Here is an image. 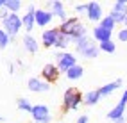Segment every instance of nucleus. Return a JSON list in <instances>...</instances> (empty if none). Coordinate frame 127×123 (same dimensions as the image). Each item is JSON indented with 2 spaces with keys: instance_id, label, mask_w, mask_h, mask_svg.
<instances>
[{
  "instance_id": "obj_1",
  "label": "nucleus",
  "mask_w": 127,
  "mask_h": 123,
  "mask_svg": "<svg viewBox=\"0 0 127 123\" xmlns=\"http://www.w3.org/2000/svg\"><path fill=\"white\" fill-rule=\"evenodd\" d=\"M73 45H75V52H77L81 57H84V59H97L98 54H100L98 43L93 41V38H90V36L75 41Z\"/></svg>"
},
{
  "instance_id": "obj_2",
  "label": "nucleus",
  "mask_w": 127,
  "mask_h": 123,
  "mask_svg": "<svg viewBox=\"0 0 127 123\" xmlns=\"http://www.w3.org/2000/svg\"><path fill=\"white\" fill-rule=\"evenodd\" d=\"M84 103V95L75 87H68L63 95V111L64 112H72L77 111L81 105Z\"/></svg>"
},
{
  "instance_id": "obj_3",
  "label": "nucleus",
  "mask_w": 127,
  "mask_h": 123,
  "mask_svg": "<svg viewBox=\"0 0 127 123\" xmlns=\"http://www.w3.org/2000/svg\"><path fill=\"white\" fill-rule=\"evenodd\" d=\"M2 29L9 34V38L14 41L16 39V36L20 34V32L23 30V21H22V16L20 14H13V13H9L7 14V18L5 20H2Z\"/></svg>"
},
{
  "instance_id": "obj_4",
  "label": "nucleus",
  "mask_w": 127,
  "mask_h": 123,
  "mask_svg": "<svg viewBox=\"0 0 127 123\" xmlns=\"http://www.w3.org/2000/svg\"><path fill=\"white\" fill-rule=\"evenodd\" d=\"M77 62V57H75L72 52H57L56 54V66L59 68L61 73H66L70 68H73Z\"/></svg>"
},
{
  "instance_id": "obj_5",
  "label": "nucleus",
  "mask_w": 127,
  "mask_h": 123,
  "mask_svg": "<svg viewBox=\"0 0 127 123\" xmlns=\"http://www.w3.org/2000/svg\"><path fill=\"white\" fill-rule=\"evenodd\" d=\"M31 118L34 120V123H50L52 121V114H50L48 105L45 103H36L31 111Z\"/></svg>"
},
{
  "instance_id": "obj_6",
  "label": "nucleus",
  "mask_w": 127,
  "mask_h": 123,
  "mask_svg": "<svg viewBox=\"0 0 127 123\" xmlns=\"http://www.w3.org/2000/svg\"><path fill=\"white\" fill-rule=\"evenodd\" d=\"M59 36H61V30L59 27H50V29H45L41 32V45L45 48H54Z\"/></svg>"
},
{
  "instance_id": "obj_7",
  "label": "nucleus",
  "mask_w": 127,
  "mask_h": 123,
  "mask_svg": "<svg viewBox=\"0 0 127 123\" xmlns=\"http://www.w3.org/2000/svg\"><path fill=\"white\" fill-rule=\"evenodd\" d=\"M45 9H48L50 13L54 14V18L64 21L66 18H68V14H66V7H64V2H61V0H48V2L45 4Z\"/></svg>"
},
{
  "instance_id": "obj_8",
  "label": "nucleus",
  "mask_w": 127,
  "mask_h": 123,
  "mask_svg": "<svg viewBox=\"0 0 127 123\" xmlns=\"http://www.w3.org/2000/svg\"><path fill=\"white\" fill-rule=\"evenodd\" d=\"M22 21H23V30L25 34H31L36 27V7L34 5H27V11L25 14H22Z\"/></svg>"
},
{
  "instance_id": "obj_9",
  "label": "nucleus",
  "mask_w": 127,
  "mask_h": 123,
  "mask_svg": "<svg viewBox=\"0 0 127 123\" xmlns=\"http://www.w3.org/2000/svg\"><path fill=\"white\" fill-rule=\"evenodd\" d=\"M59 75H61V71H59V68L56 66V64H52V62H47L45 66L41 68V71H39V77L43 79L45 82H48V84L57 82Z\"/></svg>"
},
{
  "instance_id": "obj_10",
  "label": "nucleus",
  "mask_w": 127,
  "mask_h": 123,
  "mask_svg": "<svg viewBox=\"0 0 127 123\" xmlns=\"http://www.w3.org/2000/svg\"><path fill=\"white\" fill-rule=\"evenodd\" d=\"M27 89H29L31 93L41 95V93H48V91H50V84H48V82H45L41 77H31V79L27 80Z\"/></svg>"
},
{
  "instance_id": "obj_11",
  "label": "nucleus",
  "mask_w": 127,
  "mask_h": 123,
  "mask_svg": "<svg viewBox=\"0 0 127 123\" xmlns=\"http://www.w3.org/2000/svg\"><path fill=\"white\" fill-rule=\"evenodd\" d=\"M54 21V14L50 13L48 9H36V27L39 29H50V25H52Z\"/></svg>"
},
{
  "instance_id": "obj_12",
  "label": "nucleus",
  "mask_w": 127,
  "mask_h": 123,
  "mask_svg": "<svg viewBox=\"0 0 127 123\" xmlns=\"http://www.w3.org/2000/svg\"><path fill=\"white\" fill-rule=\"evenodd\" d=\"M104 11H102V5H100L98 2H88V11H86V18L88 21H93V23H98L102 21L104 18Z\"/></svg>"
},
{
  "instance_id": "obj_13",
  "label": "nucleus",
  "mask_w": 127,
  "mask_h": 123,
  "mask_svg": "<svg viewBox=\"0 0 127 123\" xmlns=\"http://www.w3.org/2000/svg\"><path fill=\"white\" fill-rule=\"evenodd\" d=\"M22 46H23V50L27 52V54L34 55V54H38L41 43H39V41L32 36V34H25V36L22 38Z\"/></svg>"
},
{
  "instance_id": "obj_14",
  "label": "nucleus",
  "mask_w": 127,
  "mask_h": 123,
  "mask_svg": "<svg viewBox=\"0 0 127 123\" xmlns=\"http://www.w3.org/2000/svg\"><path fill=\"white\" fill-rule=\"evenodd\" d=\"M79 23H81L79 16H68V18H66L64 21H61V23H59V30H61L63 34H66V36L70 38V34L73 32V29L77 27Z\"/></svg>"
},
{
  "instance_id": "obj_15",
  "label": "nucleus",
  "mask_w": 127,
  "mask_h": 123,
  "mask_svg": "<svg viewBox=\"0 0 127 123\" xmlns=\"http://www.w3.org/2000/svg\"><path fill=\"white\" fill-rule=\"evenodd\" d=\"M122 79H116V80H111V82H107V84H104V86H100L98 87V93H100V96H109V95H113V93H116L118 89L122 87Z\"/></svg>"
},
{
  "instance_id": "obj_16",
  "label": "nucleus",
  "mask_w": 127,
  "mask_h": 123,
  "mask_svg": "<svg viewBox=\"0 0 127 123\" xmlns=\"http://www.w3.org/2000/svg\"><path fill=\"white\" fill-rule=\"evenodd\" d=\"M111 36H113V32L102 29L100 25H95L91 29V38H93V41H97L98 45L104 43V41H111Z\"/></svg>"
},
{
  "instance_id": "obj_17",
  "label": "nucleus",
  "mask_w": 127,
  "mask_h": 123,
  "mask_svg": "<svg viewBox=\"0 0 127 123\" xmlns=\"http://www.w3.org/2000/svg\"><path fill=\"white\" fill-rule=\"evenodd\" d=\"M125 109H127V105H122L120 102H118V103L115 105V107L107 112V120L113 123V121L120 120V118H125Z\"/></svg>"
},
{
  "instance_id": "obj_18",
  "label": "nucleus",
  "mask_w": 127,
  "mask_h": 123,
  "mask_svg": "<svg viewBox=\"0 0 127 123\" xmlns=\"http://www.w3.org/2000/svg\"><path fill=\"white\" fill-rule=\"evenodd\" d=\"M100 100H102V96H100L98 89H91L84 95V105H88V107H95Z\"/></svg>"
},
{
  "instance_id": "obj_19",
  "label": "nucleus",
  "mask_w": 127,
  "mask_h": 123,
  "mask_svg": "<svg viewBox=\"0 0 127 123\" xmlns=\"http://www.w3.org/2000/svg\"><path fill=\"white\" fill-rule=\"evenodd\" d=\"M66 75V79H68L70 82H75V80H81L82 79V75H84V68L81 66V64H75L73 68H70L68 71L64 73Z\"/></svg>"
},
{
  "instance_id": "obj_20",
  "label": "nucleus",
  "mask_w": 127,
  "mask_h": 123,
  "mask_svg": "<svg viewBox=\"0 0 127 123\" xmlns=\"http://www.w3.org/2000/svg\"><path fill=\"white\" fill-rule=\"evenodd\" d=\"M86 36H88V30H86V27H84L82 23H79V25L73 29V32L70 34V39H72V43H75V41H79V39L86 38Z\"/></svg>"
},
{
  "instance_id": "obj_21",
  "label": "nucleus",
  "mask_w": 127,
  "mask_h": 123,
  "mask_svg": "<svg viewBox=\"0 0 127 123\" xmlns=\"http://www.w3.org/2000/svg\"><path fill=\"white\" fill-rule=\"evenodd\" d=\"M5 9L13 14H18L23 9V2L22 0H5Z\"/></svg>"
},
{
  "instance_id": "obj_22",
  "label": "nucleus",
  "mask_w": 127,
  "mask_h": 123,
  "mask_svg": "<svg viewBox=\"0 0 127 123\" xmlns=\"http://www.w3.org/2000/svg\"><path fill=\"white\" fill-rule=\"evenodd\" d=\"M70 45H72V39L66 36V34H63V32H61V36H59V39H57V43H56L54 48H57L59 52H68L66 48H68Z\"/></svg>"
},
{
  "instance_id": "obj_23",
  "label": "nucleus",
  "mask_w": 127,
  "mask_h": 123,
  "mask_svg": "<svg viewBox=\"0 0 127 123\" xmlns=\"http://www.w3.org/2000/svg\"><path fill=\"white\" fill-rule=\"evenodd\" d=\"M32 107H34V105L31 103L29 98H23V96H22V98H18V100H16V109L22 111V112H29V114H31Z\"/></svg>"
},
{
  "instance_id": "obj_24",
  "label": "nucleus",
  "mask_w": 127,
  "mask_h": 123,
  "mask_svg": "<svg viewBox=\"0 0 127 123\" xmlns=\"http://www.w3.org/2000/svg\"><path fill=\"white\" fill-rule=\"evenodd\" d=\"M98 25L102 27V29H106V30H109V32H113V30L116 29V21H115L109 14H106L104 18H102V21L98 23Z\"/></svg>"
},
{
  "instance_id": "obj_25",
  "label": "nucleus",
  "mask_w": 127,
  "mask_h": 123,
  "mask_svg": "<svg viewBox=\"0 0 127 123\" xmlns=\"http://www.w3.org/2000/svg\"><path fill=\"white\" fill-rule=\"evenodd\" d=\"M111 11L127 16V2H125V0H116V2L113 4V7H111Z\"/></svg>"
},
{
  "instance_id": "obj_26",
  "label": "nucleus",
  "mask_w": 127,
  "mask_h": 123,
  "mask_svg": "<svg viewBox=\"0 0 127 123\" xmlns=\"http://www.w3.org/2000/svg\"><path fill=\"white\" fill-rule=\"evenodd\" d=\"M13 43V39L9 38V34L2 29V25H0V50H5L7 46H9Z\"/></svg>"
},
{
  "instance_id": "obj_27",
  "label": "nucleus",
  "mask_w": 127,
  "mask_h": 123,
  "mask_svg": "<svg viewBox=\"0 0 127 123\" xmlns=\"http://www.w3.org/2000/svg\"><path fill=\"white\" fill-rule=\"evenodd\" d=\"M100 48V52H104V54H115L116 52V43L111 39V41H104V43H100L98 45Z\"/></svg>"
},
{
  "instance_id": "obj_28",
  "label": "nucleus",
  "mask_w": 127,
  "mask_h": 123,
  "mask_svg": "<svg viewBox=\"0 0 127 123\" xmlns=\"http://www.w3.org/2000/svg\"><path fill=\"white\" fill-rule=\"evenodd\" d=\"M73 11L77 14H84L86 16V11H88V4H75L73 5Z\"/></svg>"
},
{
  "instance_id": "obj_29",
  "label": "nucleus",
  "mask_w": 127,
  "mask_h": 123,
  "mask_svg": "<svg viewBox=\"0 0 127 123\" xmlns=\"http://www.w3.org/2000/svg\"><path fill=\"white\" fill-rule=\"evenodd\" d=\"M116 38H118L120 43H127V27H124V29L118 30V32H116Z\"/></svg>"
},
{
  "instance_id": "obj_30",
  "label": "nucleus",
  "mask_w": 127,
  "mask_h": 123,
  "mask_svg": "<svg viewBox=\"0 0 127 123\" xmlns=\"http://www.w3.org/2000/svg\"><path fill=\"white\" fill-rule=\"evenodd\" d=\"M75 123H90V116L88 114H81V116L75 120Z\"/></svg>"
},
{
  "instance_id": "obj_31",
  "label": "nucleus",
  "mask_w": 127,
  "mask_h": 123,
  "mask_svg": "<svg viewBox=\"0 0 127 123\" xmlns=\"http://www.w3.org/2000/svg\"><path fill=\"white\" fill-rule=\"evenodd\" d=\"M7 14H9V11L5 9V5H4V7H0V21L5 20V18H7Z\"/></svg>"
},
{
  "instance_id": "obj_32",
  "label": "nucleus",
  "mask_w": 127,
  "mask_h": 123,
  "mask_svg": "<svg viewBox=\"0 0 127 123\" xmlns=\"http://www.w3.org/2000/svg\"><path fill=\"white\" fill-rule=\"evenodd\" d=\"M120 103H122V105H127V86H125L124 93H122V96H120Z\"/></svg>"
},
{
  "instance_id": "obj_33",
  "label": "nucleus",
  "mask_w": 127,
  "mask_h": 123,
  "mask_svg": "<svg viewBox=\"0 0 127 123\" xmlns=\"http://www.w3.org/2000/svg\"><path fill=\"white\" fill-rule=\"evenodd\" d=\"M7 70H9V73L13 75L14 73V62H7Z\"/></svg>"
},
{
  "instance_id": "obj_34",
  "label": "nucleus",
  "mask_w": 127,
  "mask_h": 123,
  "mask_svg": "<svg viewBox=\"0 0 127 123\" xmlns=\"http://www.w3.org/2000/svg\"><path fill=\"white\" fill-rule=\"evenodd\" d=\"M113 123H125V118H120V120H116V121H113Z\"/></svg>"
},
{
  "instance_id": "obj_35",
  "label": "nucleus",
  "mask_w": 127,
  "mask_h": 123,
  "mask_svg": "<svg viewBox=\"0 0 127 123\" xmlns=\"http://www.w3.org/2000/svg\"><path fill=\"white\" fill-rule=\"evenodd\" d=\"M5 5V0H0V7H4Z\"/></svg>"
},
{
  "instance_id": "obj_36",
  "label": "nucleus",
  "mask_w": 127,
  "mask_h": 123,
  "mask_svg": "<svg viewBox=\"0 0 127 123\" xmlns=\"http://www.w3.org/2000/svg\"><path fill=\"white\" fill-rule=\"evenodd\" d=\"M2 121H5V118H4V116H0V123H2Z\"/></svg>"
},
{
  "instance_id": "obj_37",
  "label": "nucleus",
  "mask_w": 127,
  "mask_h": 123,
  "mask_svg": "<svg viewBox=\"0 0 127 123\" xmlns=\"http://www.w3.org/2000/svg\"><path fill=\"white\" fill-rule=\"evenodd\" d=\"M124 27H127V18H125V23H124Z\"/></svg>"
}]
</instances>
